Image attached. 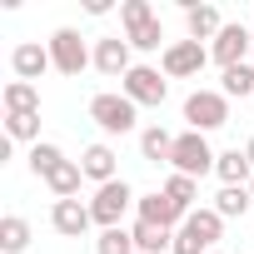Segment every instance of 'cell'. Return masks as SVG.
I'll return each mask as SVG.
<instances>
[{"label":"cell","instance_id":"1","mask_svg":"<svg viewBox=\"0 0 254 254\" xmlns=\"http://www.w3.org/2000/svg\"><path fill=\"white\" fill-rule=\"evenodd\" d=\"M219 234H224V219H219L214 209H194V214L175 229V249H170V254H209V249L219 244Z\"/></svg>","mask_w":254,"mask_h":254},{"label":"cell","instance_id":"2","mask_svg":"<svg viewBox=\"0 0 254 254\" xmlns=\"http://www.w3.org/2000/svg\"><path fill=\"white\" fill-rule=\"evenodd\" d=\"M120 20H125V40H130V50H160L165 30H160V15L145 5V0H125Z\"/></svg>","mask_w":254,"mask_h":254},{"label":"cell","instance_id":"3","mask_svg":"<svg viewBox=\"0 0 254 254\" xmlns=\"http://www.w3.org/2000/svg\"><path fill=\"white\" fill-rule=\"evenodd\" d=\"M214 150H209V140L199 135V130H185V135H175V150H170V165H175V175H190V180H199V175H209L214 170Z\"/></svg>","mask_w":254,"mask_h":254},{"label":"cell","instance_id":"4","mask_svg":"<svg viewBox=\"0 0 254 254\" xmlns=\"http://www.w3.org/2000/svg\"><path fill=\"white\" fill-rule=\"evenodd\" d=\"M135 110H140V105H135L130 95H115V90H105V95L90 100V120L100 125L105 135H130V130H135Z\"/></svg>","mask_w":254,"mask_h":254},{"label":"cell","instance_id":"5","mask_svg":"<svg viewBox=\"0 0 254 254\" xmlns=\"http://www.w3.org/2000/svg\"><path fill=\"white\" fill-rule=\"evenodd\" d=\"M185 120H190V130H219V125H229V100L219 90H194L185 100Z\"/></svg>","mask_w":254,"mask_h":254},{"label":"cell","instance_id":"6","mask_svg":"<svg viewBox=\"0 0 254 254\" xmlns=\"http://www.w3.org/2000/svg\"><path fill=\"white\" fill-rule=\"evenodd\" d=\"M140 194L125 185V180H110V185H100L95 190V199H90V214H95V224H105V229H115L120 219H125V209H130Z\"/></svg>","mask_w":254,"mask_h":254},{"label":"cell","instance_id":"7","mask_svg":"<svg viewBox=\"0 0 254 254\" xmlns=\"http://www.w3.org/2000/svg\"><path fill=\"white\" fill-rule=\"evenodd\" d=\"M50 60H55V70H60V75H80L85 65H95V55L85 50L80 30H70V25H60V30L50 35Z\"/></svg>","mask_w":254,"mask_h":254},{"label":"cell","instance_id":"8","mask_svg":"<svg viewBox=\"0 0 254 254\" xmlns=\"http://www.w3.org/2000/svg\"><path fill=\"white\" fill-rule=\"evenodd\" d=\"M204 60H209V50H204L199 40H175V45H165L160 70H165L170 80H185V75H199V70H204Z\"/></svg>","mask_w":254,"mask_h":254},{"label":"cell","instance_id":"9","mask_svg":"<svg viewBox=\"0 0 254 254\" xmlns=\"http://www.w3.org/2000/svg\"><path fill=\"white\" fill-rule=\"evenodd\" d=\"M120 85H125L120 95H130L135 105H165V95H170V85H165V75H160L155 65H135Z\"/></svg>","mask_w":254,"mask_h":254},{"label":"cell","instance_id":"10","mask_svg":"<svg viewBox=\"0 0 254 254\" xmlns=\"http://www.w3.org/2000/svg\"><path fill=\"white\" fill-rule=\"evenodd\" d=\"M249 50H254V40H249V25H224V30L214 35V45H209V55H214L224 70L244 65V60H249Z\"/></svg>","mask_w":254,"mask_h":254},{"label":"cell","instance_id":"11","mask_svg":"<svg viewBox=\"0 0 254 254\" xmlns=\"http://www.w3.org/2000/svg\"><path fill=\"white\" fill-rule=\"evenodd\" d=\"M95 70L100 75H110V80H125L135 65H130V40L125 35H105L100 45H95Z\"/></svg>","mask_w":254,"mask_h":254},{"label":"cell","instance_id":"12","mask_svg":"<svg viewBox=\"0 0 254 254\" xmlns=\"http://www.w3.org/2000/svg\"><path fill=\"white\" fill-rule=\"evenodd\" d=\"M135 209H140V219H150V224H165V229H180V224L190 219V214H185V209H180V204H175L165 190H155V194H140V199H135Z\"/></svg>","mask_w":254,"mask_h":254},{"label":"cell","instance_id":"13","mask_svg":"<svg viewBox=\"0 0 254 254\" xmlns=\"http://www.w3.org/2000/svg\"><path fill=\"white\" fill-rule=\"evenodd\" d=\"M50 224H55V234H65V239H80V234L95 224V214H90V204H80V199H55V209H50Z\"/></svg>","mask_w":254,"mask_h":254},{"label":"cell","instance_id":"14","mask_svg":"<svg viewBox=\"0 0 254 254\" xmlns=\"http://www.w3.org/2000/svg\"><path fill=\"white\" fill-rule=\"evenodd\" d=\"M50 65H55V60H50V45H35V40H25V45H15V50H10V70H15L20 80H30V85H35V80H40Z\"/></svg>","mask_w":254,"mask_h":254},{"label":"cell","instance_id":"15","mask_svg":"<svg viewBox=\"0 0 254 254\" xmlns=\"http://www.w3.org/2000/svg\"><path fill=\"white\" fill-rule=\"evenodd\" d=\"M0 100H5V115H40V90L30 80H10Z\"/></svg>","mask_w":254,"mask_h":254},{"label":"cell","instance_id":"16","mask_svg":"<svg viewBox=\"0 0 254 254\" xmlns=\"http://www.w3.org/2000/svg\"><path fill=\"white\" fill-rule=\"evenodd\" d=\"M185 25H190V40H214L224 30V20H219L214 5H185Z\"/></svg>","mask_w":254,"mask_h":254},{"label":"cell","instance_id":"17","mask_svg":"<svg viewBox=\"0 0 254 254\" xmlns=\"http://www.w3.org/2000/svg\"><path fill=\"white\" fill-rule=\"evenodd\" d=\"M80 170H85V180L110 185V180H115V150H110V145H90V150L80 155Z\"/></svg>","mask_w":254,"mask_h":254},{"label":"cell","instance_id":"18","mask_svg":"<svg viewBox=\"0 0 254 254\" xmlns=\"http://www.w3.org/2000/svg\"><path fill=\"white\" fill-rule=\"evenodd\" d=\"M80 180H85V170H80L75 160H60V165L45 175V185H50L55 199H75V194H80Z\"/></svg>","mask_w":254,"mask_h":254},{"label":"cell","instance_id":"19","mask_svg":"<svg viewBox=\"0 0 254 254\" xmlns=\"http://www.w3.org/2000/svg\"><path fill=\"white\" fill-rule=\"evenodd\" d=\"M249 204H254L249 185H224V190L214 194V214H219V219H244V214H249Z\"/></svg>","mask_w":254,"mask_h":254},{"label":"cell","instance_id":"20","mask_svg":"<svg viewBox=\"0 0 254 254\" xmlns=\"http://www.w3.org/2000/svg\"><path fill=\"white\" fill-rule=\"evenodd\" d=\"M135 249L140 254H160V249H175V229H165V224H150V219H135Z\"/></svg>","mask_w":254,"mask_h":254},{"label":"cell","instance_id":"21","mask_svg":"<svg viewBox=\"0 0 254 254\" xmlns=\"http://www.w3.org/2000/svg\"><path fill=\"white\" fill-rule=\"evenodd\" d=\"M214 175H219L224 185H249V180H254V165H249L244 150H224V155L214 160Z\"/></svg>","mask_w":254,"mask_h":254},{"label":"cell","instance_id":"22","mask_svg":"<svg viewBox=\"0 0 254 254\" xmlns=\"http://www.w3.org/2000/svg\"><path fill=\"white\" fill-rule=\"evenodd\" d=\"M0 249H5V254H25L30 249V219H20V214L0 219Z\"/></svg>","mask_w":254,"mask_h":254},{"label":"cell","instance_id":"23","mask_svg":"<svg viewBox=\"0 0 254 254\" xmlns=\"http://www.w3.org/2000/svg\"><path fill=\"white\" fill-rule=\"evenodd\" d=\"M140 150H145V160H170V150H175V135L170 130H160V125H150V130H140Z\"/></svg>","mask_w":254,"mask_h":254},{"label":"cell","instance_id":"24","mask_svg":"<svg viewBox=\"0 0 254 254\" xmlns=\"http://www.w3.org/2000/svg\"><path fill=\"white\" fill-rule=\"evenodd\" d=\"M165 194L185 209V214H194V199H199V180H190V175H170L165 180Z\"/></svg>","mask_w":254,"mask_h":254},{"label":"cell","instance_id":"25","mask_svg":"<svg viewBox=\"0 0 254 254\" xmlns=\"http://www.w3.org/2000/svg\"><path fill=\"white\" fill-rule=\"evenodd\" d=\"M95 254H135V234L125 229V224H115V229H100V239H95Z\"/></svg>","mask_w":254,"mask_h":254},{"label":"cell","instance_id":"26","mask_svg":"<svg viewBox=\"0 0 254 254\" xmlns=\"http://www.w3.org/2000/svg\"><path fill=\"white\" fill-rule=\"evenodd\" d=\"M219 95H224V100H234V95H254V65L244 60V65L224 70V85H219Z\"/></svg>","mask_w":254,"mask_h":254},{"label":"cell","instance_id":"27","mask_svg":"<svg viewBox=\"0 0 254 254\" xmlns=\"http://www.w3.org/2000/svg\"><path fill=\"white\" fill-rule=\"evenodd\" d=\"M5 140H30V145H40V115H5Z\"/></svg>","mask_w":254,"mask_h":254},{"label":"cell","instance_id":"28","mask_svg":"<svg viewBox=\"0 0 254 254\" xmlns=\"http://www.w3.org/2000/svg\"><path fill=\"white\" fill-rule=\"evenodd\" d=\"M60 160H65V155H60V145H50V140L30 145V175H40V180H45V175H50Z\"/></svg>","mask_w":254,"mask_h":254},{"label":"cell","instance_id":"29","mask_svg":"<svg viewBox=\"0 0 254 254\" xmlns=\"http://www.w3.org/2000/svg\"><path fill=\"white\" fill-rule=\"evenodd\" d=\"M244 155H249V165H254V135H249V145H244Z\"/></svg>","mask_w":254,"mask_h":254},{"label":"cell","instance_id":"30","mask_svg":"<svg viewBox=\"0 0 254 254\" xmlns=\"http://www.w3.org/2000/svg\"><path fill=\"white\" fill-rule=\"evenodd\" d=\"M249 40H254V25H249ZM249 65H254V50H249Z\"/></svg>","mask_w":254,"mask_h":254},{"label":"cell","instance_id":"31","mask_svg":"<svg viewBox=\"0 0 254 254\" xmlns=\"http://www.w3.org/2000/svg\"><path fill=\"white\" fill-rule=\"evenodd\" d=\"M249 194H254V180H249Z\"/></svg>","mask_w":254,"mask_h":254},{"label":"cell","instance_id":"32","mask_svg":"<svg viewBox=\"0 0 254 254\" xmlns=\"http://www.w3.org/2000/svg\"><path fill=\"white\" fill-rule=\"evenodd\" d=\"M209 254H219V249H209Z\"/></svg>","mask_w":254,"mask_h":254},{"label":"cell","instance_id":"33","mask_svg":"<svg viewBox=\"0 0 254 254\" xmlns=\"http://www.w3.org/2000/svg\"><path fill=\"white\" fill-rule=\"evenodd\" d=\"M135 254H140V249H135Z\"/></svg>","mask_w":254,"mask_h":254}]
</instances>
